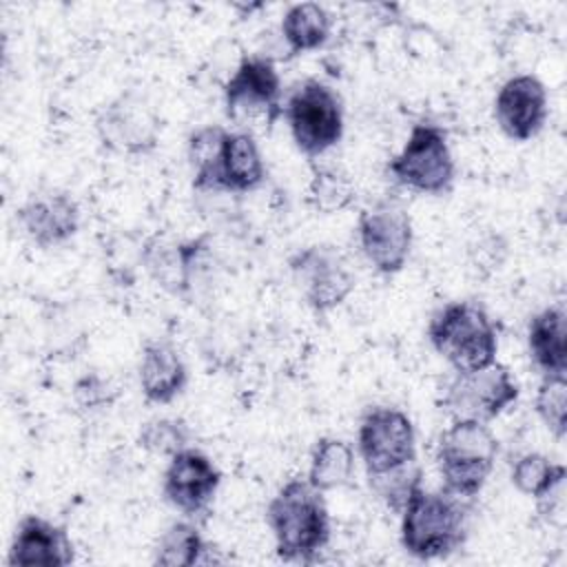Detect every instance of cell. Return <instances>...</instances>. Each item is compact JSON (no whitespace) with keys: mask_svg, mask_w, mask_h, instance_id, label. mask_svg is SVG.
I'll return each instance as SVG.
<instances>
[{"mask_svg":"<svg viewBox=\"0 0 567 567\" xmlns=\"http://www.w3.org/2000/svg\"><path fill=\"white\" fill-rule=\"evenodd\" d=\"M494 117L501 131L516 142L540 133L547 120V91L534 75H514L496 93Z\"/></svg>","mask_w":567,"mask_h":567,"instance_id":"cell-15","label":"cell"},{"mask_svg":"<svg viewBox=\"0 0 567 567\" xmlns=\"http://www.w3.org/2000/svg\"><path fill=\"white\" fill-rule=\"evenodd\" d=\"M188 372L179 352L166 341H148L140 361V388L151 403H171L186 388Z\"/></svg>","mask_w":567,"mask_h":567,"instance_id":"cell-18","label":"cell"},{"mask_svg":"<svg viewBox=\"0 0 567 567\" xmlns=\"http://www.w3.org/2000/svg\"><path fill=\"white\" fill-rule=\"evenodd\" d=\"M266 520L281 560L310 563L330 540V516L323 492L308 478H290L266 507Z\"/></svg>","mask_w":567,"mask_h":567,"instance_id":"cell-2","label":"cell"},{"mask_svg":"<svg viewBox=\"0 0 567 567\" xmlns=\"http://www.w3.org/2000/svg\"><path fill=\"white\" fill-rule=\"evenodd\" d=\"M199 239L188 244H166L162 239H153L144 250V264L159 286L177 295L188 286L190 264L199 252Z\"/></svg>","mask_w":567,"mask_h":567,"instance_id":"cell-22","label":"cell"},{"mask_svg":"<svg viewBox=\"0 0 567 567\" xmlns=\"http://www.w3.org/2000/svg\"><path fill=\"white\" fill-rule=\"evenodd\" d=\"M354 476V452L337 436H321L310 456L308 483L319 492H330L350 485Z\"/></svg>","mask_w":567,"mask_h":567,"instance_id":"cell-21","label":"cell"},{"mask_svg":"<svg viewBox=\"0 0 567 567\" xmlns=\"http://www.w3.org/2000/svg\"><path fill=\"white\" fill-rule=\"evenodd\" d=\"M518 394V383L512 379L509 370L501 363H492L476 372H456L445 388L441 410L452 421L489 423L503 414Z\"/></svg>","mask_w":567,"mask_h":567,"instance_id":"cell-9","label":"cell"},{"mask_svg":"<svg viewBox=\"0 0 567 567\" xmlns=\"http://www.w3.org/2000/svg\"><path fill=\"white\" fill-rule=\"evenodd\" d=\"M104 146L124 155H144L157 146L159 117L137 93L128 91L113 100L95 120Z\"/></svg>","mask_w":567,"mask_h":567,"instance_id":"cell-13","label":"cell"},{"mask_svg":"<svg viewBox=\"0 0 567 567\" xmlns=\"http://www.w3.org/2000/svg\"><path fill=\"white\" fill-rule=\"evenodd\" d=\"M226 115L239 124L264 122L270 128L281 115V78L272 60L261 55L241 58L239 66L224 84Z\"/></svg>","mask_w":567,"mask_h":567,"instance_id":"cell-10","label":"cell"},{"mask_svg":"<svg viewBox=\"0 0 567 567\" xmlns=\"http://www.w3.org/2000/svg\"><path fill=\"white\" fill-rule=\"evenodd\" d=\"M190 441V427L184 419H151L142 425L137 443L142 450L155 456H173L188 447Z\"/></svg>","mask_w":567,"mask_h":567,"instance_id":"cell-25","label":"cell"},{"mask_svg":"<svg viewBox=\"0 0 567 567\" xmlns=\"http://www.w3.org/2000/svg\"><path fill=\"white\" fill-rule=\"evenodd\" d=\"M206 551L204 538L199 529L190 523H173L162 536L155 547L153 563L164 567H190L195 563H202Z\"/></svg>","mask_w":567,"mask_h":567,"instance_id":"cell-24","label":"cell"},{"mask_svg":"<svg viewBox=\"0 0 567 567\" xmlns=\"http://www.w3.org/2000/svg\"><path fill=\"white\" fill-rule=\"evenodd\" d=\"M529 357L543 377H565L567 372V315L565 308L549 306L536 312L527 326Z\"/></svg>","mask_w":567,"mask_h":567,"instance_id":"cell-19","label":"cell"},{"mask_svg":"<svg viewBox=\"0 0 567 567\" xmlns=\"http://www.w3.org/2000/svg\"><path fill=\"white\" fill-rule=\"evenodd\" d=\"M332 18L317 2H297L281 18V38L290 55L315 51L330 38Z\"/></svg>","mask_w":567,"mask_h":567,"instance_id":"cell-20","label":"cell"},{"mask_svg":"<svg viewBox=\"0 0 567 567\" xmlns=\"http://www.w3.org/2000/svg\"><path fill=\"white\" fill-rule=\"evenodd\" d=\"M354 199V184L346 171L337 166H315L308 184V204L323 213H341Z\"/></svg>","mask_w":567,"mask_h":567,"instance_id":"cell-23","label":"cell"},{"mask_svg":"<svg viewBox=\"0 0 567 567\" xmlns=\"http://www.w3.org/2000/svg\"><path fill=\"white\" fill-rule=\"evenodd\" d=\"M534 408L547 430L563 439L567 430V377H543Z\"/></svg>","mask_w":567,"mask_h":567,"instance_id":"cell-26","label":"cell"},{"mask_svg":"<svg viewBox=\"0 0 567 567\" xmlns=\"http://www.w3.org/2000/svg\"><path fill=\"white\" fill-rule=\"evenodd\" d=\"M467 534V507L461 496L443 489L427 492L414 485L401 509V545L419 558H445L454 554Z\"/></svg>","mask_w":567,"mask_h":567,"instance_id":"cell-3","label":"cell"},{"mask_svg":"<svg viewBox=\"0 0 567 567\" xmlns=\"http://www.w3.org/2000/svg\"><path fill=\"white\" fill-rule=\"evenodd\" d=\"M288 264L303 299L315 312L341 306L357 286L350 261L337 246H308L295 252Z\"/></svg>","mask_w":567,"mask_h":567,"instance_id":"cell-11","label":"cell"},{"mask_svg":"<svg viewBox=\"0 0 567 567\" xmlns=\"http://www.w3.org/2000/svg\"><path fill=\"white\" fill-rule=\"evenodd\" d=\"M368 481L416 465V434L410 416L396 408H370L357 434Z\"/></svg>","mask_w":567,"mask_h":567,"instance_id":"cell-8","label":"cell"},{"mask_svg":"<svg viewBox=\"0 0 567 567\" xmlns=\"http://www.w3.org/2000/svg\"><path fill=\"white\" fill-rule=\"evenodd\" d=\"M498 456V441L481 421H452L439 436L436 465L447 492L472 498L487 483Z\"/></svg>","mask_w":567,"mask_h":567,"instance_id":"cell-5","label":"cell"},{"mask_svg":"<svg viewBox=\"0 0 567 567\" xmlns=\"http://www.w3.org/2000/svg\"><path fill=\"white\" fill-rule=\"evenodd\" d=\"M73 558L75 551L66 527L29 514L16 527L7 563L11 567H64Z\"/></svg>","mask_w":567,"mask_h":567,"instance_id":"cell-17","label":"cell"},{"mask_svg":"<svg viewBox=\"0 0 567 567\" xmlns=\"http://www.w3.org/2000/svg\"><path fill=\"white\" fill-rule=\"evenodd\" d=\"M536 509L545 523L563 529V525H565V474L556 476L536 496Z\"/></svg>","mask_w":567,"mask_h":567,"instance_id":"cell-29","label":"cell"},{"mask_svg":"<svg viewBox=\"0 0 567 567\" xmlns=\"http://www.w3.org/2000/svg\"><path fill=\"white\" fill-rule=\"evenodd\" d=\"M219 483L221 472L215 467V463L204 452L184 447L171 456L164 472L162 492L175 509L186 516H197L208 509Z\"/></svg>","mask_w":567,"mask_h":567,"instance_id":"cell-14","label":"cell"},{"mask_svg":"<svg viewBox=\"0 0 567 567\" xmlns=\"http://www.w3.org/2000/svg\"><path fill=\"white\" fill-rule=\"evenodd\" d=\"M292 140L308 157H319L343 137V104L332 86L317 78L299 82L284 106Z\"/></svg>","mask_w":567,"mask_h":567,"instance_id":"cell-6","label":"cell"},{"mask_svg":"<svg viewBox=\"0 0 567 567\" xmlns=\"http://www.w3.org/2000/svg\"><path fill=\"white\" fill-rule=\"evenodd\" d=\"M117 392L115 388H111V383L106 379H102L100 374H84L82 379L75 381L73 385V399L82 410H102L109 408L115 401Z\"/></svg>","mask_w":567,"mask_h":567,"instance_id":"cell-28","label":"cell"},{"mask_svg":"<svg viewBox=\"0 0 567 567\" xmlns=\"http://www.w3.org/2000/svg\"><path fill=\"white\" fill-rule=\"evenodd\" d=\"M390 177L425 195H443L454 184V157L447 133L434 122L412 126L403 148L388 162Z\"/></svg>","mask_w":567,"mask_h":567,"instance_id":"cell-7","label":"cell"},{"mask_svg":"<svg viewBox=\"0 0 567 567\" xmlns=\"http://www.w3.org/2000/svg\"><path fill=\"white\" fill-rule=\"evenodd\" d=\"M195 190L248 193L264 184L266 166L250 131L202 126L188 137Z\"/></svg>","mask_w":567,"mask_h":567,"instance_id":"cell-1","label":"cell"},{"mask_svg":"<svg viewBox=\"0 0 567 567\" xmlns=\"http://www.w3.org/2000/svg\"><path fill=\"white\" fill-rule=\"evenodd\" d=\"M18 224L35 246L53 248L78 233L80 208L64 190H42L18 208Z\"/></svg>","mask_w":567,"mask_h":567,"instance_id":"cell-16","label":"cell"},{"mask_svg":"<svg viewBox=\"0 0 567 567\" xmlns=\"http://www.w3.org/2000/svg\"><path fill=\"white\" fill-rule=\"evenodd\" d=\"M565 474V467L551 463L538 452L523 454L512 465V485L525 496H538L556 476Z\"/></svg>","mask_w":567,"mask_h":567,"instance_id":"cell-27","label":"cell"},{"mask_svg":"<svg viewBox=\"0 0 567 567\" xmlns=\"http://www.w3.org/2000/svg\"><path fill=\"white\" fill-rule=\"evenodd\" d=\"M427 339L456 372H476L496 363V328L489 315L474 301L445 303L432 317Z\"/></svg>","mask_w":567,"mask_h":567,"instance_id":"cell-4","label":"cell"},{"mask_svg":"<svg viewBox=\"0 0 567 567\" xmlns=\"http://www.w3.org/2000/svg\"><path fill=\"white\" fill-rule=\"evenodd\" d=\"M359 244L365 259L381 275L403 270L412 248V221L403 206L379 202L359 217Z\"/></svg>","mask_w":567,"mask_h":567,"instance_id":"cell-12","label":"cell"}]
</instances>
